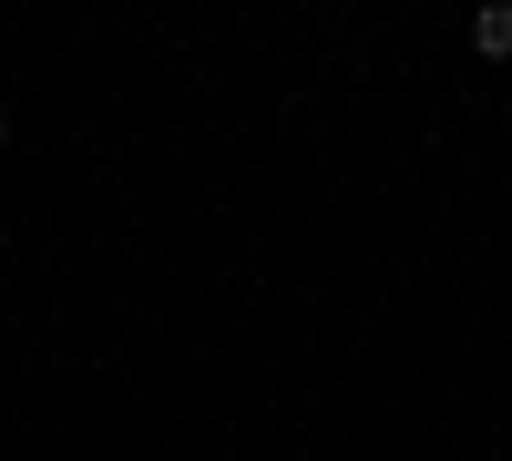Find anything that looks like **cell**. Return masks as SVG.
Here are the masks:
<instances>
[{"label": "cell", "instance_id": "6da1fadb", "mask_svg": "<svg viewBox=\"0 0 512 461\" xmlns=\"http://www.w3.org/2000/svg\"><path fill=\"white\" fill-rule=\"evenodd\" d=\"M472 41L492 62H512V0H492V11H472Z\"/></svg>", "mask_w": 512, "mask_h": 461}, {"label": "cell", "instance_id": "7a4b0ae2", "mask_svg": "<svg viewBox=\"0 0 512 461\" xmlns=\"http://www.w3.org/2000/svg\"><path fill=\"white\" fill-rule=\"evenodd\" d=\"M0 144H11V123H0Z\"/></svg>", "mask_w": 512, "mask_h": 461}]
</instances>
